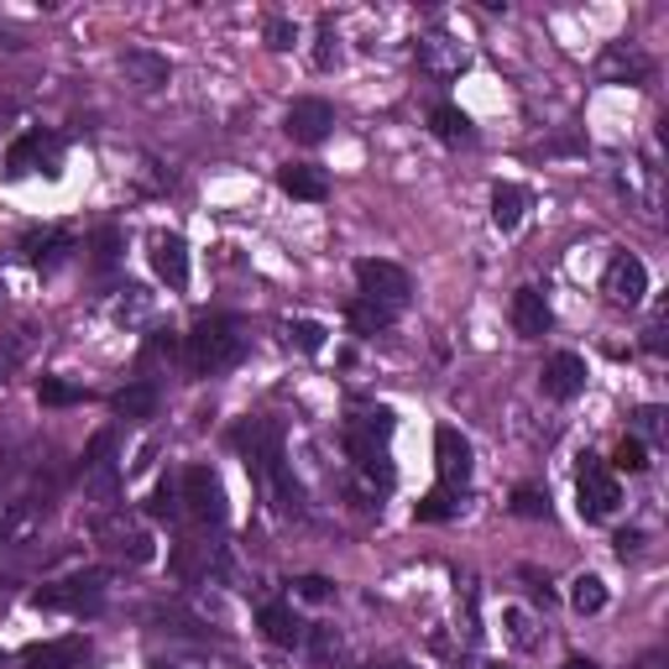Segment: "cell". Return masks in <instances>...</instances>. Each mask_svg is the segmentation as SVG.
<instances>
[{"mask_svg": "<svg viewBox=\"0 0 669 669\" xmlns=\"http://www.w3.org/2000/svg\"><path fill=\"white\" fill-rule=\"evenodd\" d=\"M183 356H189V371H194V377H220V371H231L241 356H246V330H241V320H231V314H204V320L189 330Z\"/></svg>", "mask_w": 669, "mask_h": 669, "instance_id": "obj_1", "label": "cell"}, {"mask_svg": "<svg viewBox=\"0 0 669 669\" xmlns=\"http://www.w3.org/2000/svg\"><path fill=\"white\" fill-rule=\"evenodd\" d=\"M392 413L388 409H367L356 413L346 424V450L350 460H356V471L367 476V481H377V492H388L392 487Z\"/></svg>", "mask_w": 669, "mask_h": 669, "instance_id": "obj_2", "label": "cell"}, {"mask_svg": "<svg viewBox=\"0 0 669 669\" xmlns=\"http://www.w3.org/2000/svg\"><path fill=\"white\" fill-rule=\"evenodd\" d=\"M58 168H64V136H53V131H26V136H16L11 142V152H5V178L11 183H22V178H58Z\"/></svg>", "mask_w": 669, "mask_h": 669, "instance_id": "obj_3", "label": "cell"}, {"mask_svg": "<svg viewBox=\"0 0 669 669\" xmlns=\"http://www.w3.org/2000/svg\"><path fill=\"white\" fill-rule=\"evenodd\" d=\"M32 606H43V612H74V617L100 612L105 606V576L100 570H79L68 581H53L43 591H32Z\"/></svg>", "mask_w": 669, "mask_h": 669, "instance_id": "obj_4", "label": "cell"}, {"mask_svg": "<svg viewBox=\"0 0 669 669\" xmlns=\"http://www.w3.org/2000/svg\"><path fill=\"white\" fill-rule=\"evenodd\" d=\"M178 492H183V513L204 528H220V523L231 519V502H225V481H220L210 466H189L183 481H178Z\"/></svg>", "mask_w": 669, "mask_h": 669, "instance_id": "obj_5", "label": "cell"}, {"mask_svg": "<svg viewBox=\"0 0 669 669\" xmlns=\"http://www.w3.org/2000/svg\"><path fill=\"white\" fill-rule=\"evenodd\" d=\"M617 502H623V487H617V476L606 471L596 455H586L581 471H576V508H581L586 523H602L617 513Z\"/></svg>", "mask_w": 669, "mask_h": 669, "instance_id": "obj_6", "label": "cell"}, {"mask_svg": "<svg viewBox=\"0 0 669 669\" xmlns=\"http://www.w3.org/2000/svg\"><path fill=\"white\" fill-rule=\"evenodd\" d=\"M356 282H361V299L367 303H382V309H392V314H403L409 309V293L413 282L409 272L398 267V261H356Z\"/></svg>", "mask_w": 669, "mask_h": 669, "instance_id": "obj_7", "label": "cell"}, {"mask_svg": "<svg viewBox=\"0 0 669 669\" xmlns=\"http://www.w3.org/2000/svg\"><path fill=\"white\" fill-rule=\"evenodd\" d=\"M231 445L246 455L252 476H272V466H282V430L272 419H246L241 430H231Z\"/></svg>", "mask_w": 669, "mask_h": 669, "instance_id": "obj_8", "label": "cell"}, {"mask_svg": "<svg viewBox=\"0 0 669 669\" xmlns=\"http://www.w3.org/2000/svg\"><path fill=\"white\" fill-rule=\"evenodd\" d=\"M94 534H100V544H105L110 555H121V560H131V565L157 560V544H152V534L136 519H126V513H105V519L94 523Z\"/></svg>", "mask_w": 669, "mask_h": 669, "instance_id": "obj_9", "label": "cell"}, {"mask_svg": "<svg viewBox=\"0 0 669 669\" xmlns=\"http://www.w3.org/2000/svg\"><path fill=\"white\" fill-rule=\"evenodd\" d=\"M434 466H439L445 492H466V481H471V439L455 430V424L434 430Z\"/></svg>", "mask_w": 669, "mask_h": 669, "instance_id": "obj_10", "label": "cell"}, {"mask_svg": "<svg viewBox=\"0 0 669 669\" xmlns=\"http://www.w3.org/2000/svg\"><path fill=\"white\" fill-rule=\"evenodd\" d=\"M602 293L617 303V309H638L648 293V267L633 257V252H617L602 272Z\"/></svg>", "mask_w": 669, "mask_h": 669, "instance_id": "obj_11", "label": "cell"}, {"mask_svg": "<svg viewBox=\"0 0 669 669\" xmlns=\"http://www.w3.org/2000/svg\"><path fill=\"white\" fill-rule=\"evenodd\" d=\"M539 392L544 398H555V403H570V398H581L586 392V361L576 350H555L539 371Z\"/></svg>", "mask_w": 669, "mask_h": 669, "instance_id": "obj_12", "label": "cell"}, {"mask_svg": "<svg viewBox=\"0 0 669 669\" xmlns=\"http://www.w3.org/2000/svg\"><path fill=\"white\" fill-rule=\"evenodd\" d=\"M413 58H419V68H424L430 79H455L460 68L471 64V53L455 43V37H445V32H430V37H419Z\"/></svg>", "mask_w": 669, "mask_h": 669, "instance_id": "obj_13", "label": "cell"}, {"mask_svg": "<svg viewBox=\"0 0 669 669\" xmlns=\"http://www.w3.org/2000/svg\"><path fill=\"white\" fill-rule=\"evenodd\" d=\"M85 487L94 497L121 492V460H115V434H94L85 455Z\"/></svg>", "mask_w": 669, "mask_h": 669, "instance_id": "obj_14", "label": "cell"}, {"mask_svg": "<svg viewBox=\"0 0 669 669\" xmlns=\"http://www.w3.org/2000/svg\"><path fill=\"white\" fill-rule=\"evenodd\" d=\"M330 131H335V105H330V100H293V105H288V136H293V142L320 147Z\"/></svg>", "mask_w": 669, "mask_h": 669, "instance_id": "obj_15", "label": "cell"}, {"mask_svg": "<svg viewBox=\"0 0 669 669\" xmlns=\"http://www.w3.org/2000/svg\"><path fill=\"white\" fill-rule=\"evenodd\" d=\"M26 669H85L89 665V638L68 633V638H47V644H32L22 654Z\"/></svg>", "mask_w": 669, "mask_h": 669, "instance_id": "obj_16", "label": "cell"}, {"mask_svg": "<svg viewBox=\"0 0 669 669\" xmlns=\"http://www.w3.org/2000/svg\"><path fill=\"white\" fill-rule=\"evenodd\" d=\"M152 272L168 282L174 293L189 288V246H183V236H174V231L152 236Z\"/></svg>", "mask_w": 669, "mask_h": 669, "instance_id": "obj_17", "label": "cell"}, {"mask_svg": "<svg viewBox=\"0 0 669 669\" xmlns=\"http://www.w3.org/2000/svg\"><path fill=\"white\" fill-rule=\"evenodd\" d=\"M121 74H126L142 94H157V89L174 79V64H168L163 53H152V47H126V53H121Z\"/></svg>", "mask_w": 669, "mask_h": 669, "instance_id": "obj_18", "label": "cell"}, {"mask_svg": "<svg viewBox=\"0 0 669 669\" xmlns=\"http://www.w3.org/2000/svg\"><path fill=\"white\" fill-rule=\"evenodd\" d=\"M549 324H555L549 299H544L539 288H519L513 293V330H519L523 341H539V335H549Z\"/></svg>", "mask_w": 669, "mask_h": 669, "instance_id": "obj_19", "label": "cell"}, {"mask_svg": "<svg viewBox=\"0 0 669 669\" xmlns=\"http://www.w3.org/2000/svg\"><path fill=\"white\" fill-rule=\"evenodd\" d=\"M22 257L32 261V267L53 272V267H64V261L74 257V236H68V231H32V236L22 241Z\"/></svg>", "mask_w": 669, "mask_h": 669, "instance_id": "obj_20", "label": "cell"}, {"mask_svg": "<svg viewBox=\"0 0 669 669\" xmlns=\"http://www.w3.org/2000/svg\"><path fill=\"white\" fill-rule=\"evenodd\" d=\"M257 623H261V633H267V644H278V648H299L303 638H309V623H299V612L282 606V602L261 606Z\"/></svg>", "mask_w": 669, "mask_h": 669, "instance_id": "obj_21", "label": "cell"}, {"mask_svg": "<svg viewBox=\"0 0 669 669\" xmlns=\"http://www.w3.org/2000/svg\"><path fill=\"white\" fill-rule=\"evenodd\" d=\"M278 189L288 199H309V204H320V199L330 194V178H324L320 168H309V163H288V168H278Z\"/></svg>", "mask_w": 669, "mask_h": 669, "instance_id": "obj_22", "label": "cell"}, {"mask_svg": "<svg viewBox=\"0 0 669 669\" xmlns=\"http://www.w3.org/2000/svg\"><path fill=\"white\" fill-rule=\"evenodd\" d=\"M644 74H648V58H644V53H633L627 43H612L602 53V79H606V85H627V79L638 85Z\"/></svg>", "mask_w": 669, "mask_h": 669, "instance_id": "obj_23", "label": "cell"}, {"mask_svg": "<svg viewBox=\"0 0 669 669\" xmlns=\"http://www.w3.org/2000/svg\"><path fill=\"white\" fill-rule=\"evenodd\" d=\"M523 210H528V194H523L519 183H497L492 189V225L502 236H513L523 225Z\"/></svg>", "mask_w": 669, "mask_h": 669, "instance_id": "obj_24", "label": "cell"}, {"mask_svg": "<svg viewBox=\"0 0 669 669\" xmlns=\"http://www.w3.org/2000/svg\"><path fill=\"white\" fill-rule=\"evenodd\" d=\"M430 126H434V136H439V142H450V147H466V142L476 136V131H471V115H466V110H455V105H439V110H434Z\"/></svg>", "mask_w": 669, "mask_h": 669, "instance_id": "obj_25", "label": "cell"}, {"mask_svg": "<svg viewBox=\"0 0 669 669\" xmlns=\"http://www.w3.org/2000/svg\"><path fill=\"white\" fill-rule=\"evenodd\" d=\"M502 633H508V638H513V648H523V654H534V648L544 644L539 623H534L523 606H508V612H502Z\"/></svg>", "mask_w": 669, "mask_h": 669, "instance_id": "obj_26", "label": "cell"}, {"mask_svg": "<svg viewBox=\"0 0 669 669\" xmlns=\"http://www.w3.org/2000/svg\"><path fill=\"white\" fill-rule=\"evenodd\" d=\"M115 413H121V419H152V413H157V388H152V382L121 388L115 392Z\"/></svg>", "mask_w": 669, "mask_h": 669, "instance_id": "obj_27", "label": "cell"}, {"mask_svg": "<svg viewBox=\"0 0 669 669\" xmlns=\"http://www.w3.org/2000/svg\"><path fill=\"white\" fill-rule=\"evenodd\" d=\"M570 606H576L581 617L606 612V581L602 576H576V581H570Z\"/></svg>", "mask_w": 669, "mask_h": 669, "instance_id": "obj_28", "label": "cell"}, {"mask_svg": "<svg viewBox=\"0 0 669 669\" xmlns=\"http://www.w3.org/2000/svg\"><path fill=\"white\" fill-rule=\"evenodd\" d=\"M341 26H335V16H320V32H314V68L320 74H330V68H341Z\"/></svg>", "mask_w": 669, "mask_h": 669, "instance_id": "obj_29", "label": "cell"}, {"mask_svg": "<svg viewBox=\"0 0 669 669\" xmlns=\"http://www.w3.org/2000/svg\"><path fill=\"white\" fill-rule=\"evenodd\" d=\"M178 513H183V492H178V481H174V476H163V481L152 487V497H147V519L174 523Z\"/></svg>", "mask_w": 669, "mask_h": 669, "instance_id": "obj_30", "label": "cell"}, {"mask_svg": "<svg viewBox=\"0 0 669 669\" xmlns=\"http://www.w3.org/2000/svg\"><path fill=\"white\" fill-rule=\"evenodd\" d=\"M392 320H398V314L382 309V303H367V299L350 303V330H356V335H377V330H388Z\"/></svg>", "mask_w": 669, "mask_h": 669, "instance_id": "obj_31", "label": "cell"}, {"mask_svg": "<svg viewBox=\"0 0 669 669\" xmlns=\"http://www.w3.org/2000/svg\"><path fill=\"white\" fill-rule=\"evenodd\" d=\"M152 314V299H147V288H126V299H115V309H110V320L115 324H126V330H136V324Z\"/></svg>", "mask_w": 669, "mask_h": 669, "instance_id": "obj_32", "label": "cell"}, {"mask_svg": "<svg viewBox=\"0 0 669 669\" xmlns=\"http://www.w3.org/2000/svg\"><path fill=\"white\" fill-rule=\"evenodd\" d=\"M37 398H43V409H74V403H85V388H74L64 377H43Z\"/></svg>", "mask_w": 669, "mask_h": 669, "instance_id": "obj_33", "label": "cell"}, {"mask_svg": "<svg viewBox=\"0 0 669 669\" xmlns=\"http://www.w3.org/2000/svg\"><path fill=\"white\" fill-rule=\"evenodd\" d=\"M606 471H627V476L648 471V450H644V439H633V434H623V439H617V450H612V466H606Z\"/></svg>", "mask_w": 669, "mask_h": 669, "instance_id": "obj_34", "label": "cell"}, {"mask_svg": "<svg viewBox=\"0 0 669 669\" xmlns=\"http://www.w3.org/2000/svg\"><path fill=\"white\" fill-rule=\"evenodd\" d=\"M324 335H330V330H324L320 320H288V346H299L303 356H320Z\"/></svg>", "mask_w": 669, "mask_h": 669, "instance_id": "obj_35", "label": "cell"}, {"mask_svg": "<svg viewBox=\"0 0 669 669\" xmlns=\"http://www.w3.org/2000/svg\"><path fill=\"white\" fill-rule=\"evenodd\" d=\"M455 497H460V492H445V487H439V492H430L424 502H419V508H413V519H419V523H445V519H455V513H460V502H455Z\"/></svg>", "mask_w": 669, "mask_h": 669, "instance_id": "obj_36", "label": "cell"}, {"mask_svg": "<svg viewBox=\"0 0 669 669\" xmlns=\"http://www.w3.org/2000/svg\"><path fill=\"white\" fill-rule=\"evenodd\" d=\"M633 439H659L665 434V409H654V403H644V409L633 413Z\"/></svg>", "mask_w": 669, "mask_h": 669, "instance_id": "obj_37", "label": "cell"}, {"mask_svg": "<svg viewBox=\"0 0 669 669\" xmlns=\"http://www.w3.org/2000/svg\"><path fill=\"white\" fill-rule=\"evenodd\" d=\"M115 261H121V231L105 225V231L94 236V267H115Z\"/></svg>", "mask_w": 669, "mask_h": 669, "instance_id": "obj_38", "label": "cell"}, {"mask_svg": "<svg viewBox=\"0 0 669 669\" xmlns=\"http://www.w3.org/2000/svg\"><path fill=\"white\" fill-rule=\"evenodd\" d=\"M513 513H519V519H549V497L519 492V497H513Z\"/></svg>", "mask_w": 669, "mask_h": 669, "instance_id": "obj_39", "label": "cell"}, {"mask_svg": "<svg viewBox=\"0 0 669 669\" xmlns=\"http://www.w3.org/2000/svg\"><path fill=\"white\" fill-rule=\"evenodd\" d=\"M267 43L278 47V53H282V47H293V43H299V26L288 22V16H272V22H267Z\"/></svg>", "mask_w": 669, "mask_h": 669, "instance_id": "obj_40", "label": "cell"}, {"mask_svg": "<svg viewBox=\"0 0 669 669\" xmlns=\"http://www.w3.org/2000/svg\"><path fill=\"white\" fill-rule=\"evenodd\" d=\"M293 596H303V602H324V596H330V581H324V576H303V581H293Z\"/></svg>", "mask_w": 669, "mask_h": 669, "instance_id": "obj_41", "label": "cell"}, {"mask_svg": "<svg viewBox=\"0 0 669 669\" xmlns=\"http://www.w3.org/2000/svg\"><path fill=\"white\" fill-rule=\"evenodd\" d=\"M638 555H644V534H638V528H623V534H617V560H638Z\"/></svg>", "mask_w": 669, "mask_h": 669, "instance_id": "obj_42", "label": "cell"}, {"mask_svg": "<svg viewBox=\"0 0 669 669\" xmlns=\"http://www.w3.org/2000/svg\"><path fill=\"white\" fill-rule=\"evenodd\" d=\"M163 356L174 361V356H178V341H174V335H163V330H157V335L147 341V361H163Z\"/></svg>", "mask_w": 669, "mask_h": 669, "instance_id": "obj_43", "label": "cell"}, {"mask_svg": "<svg viewBox=\"0 0 669 669\" xmlns=\"http://www.w3.org/2000/svg\"><path fill=\"white\" fill-rule=\"evenodd\" d=\"M152 669H204V665H178V659H163V665H152Z\"/></svg>", "mask_w": 669, "mask_h": 669, "instance_id": "obj_44", "label": "cell"}, {"mask_svg": "<svg viewBox=\"0 0 669 669\" xmlns=\"http://www.w3.org/2000/svg\"><path fill=\"white\" fill-rule=\"evenodd\" d=\"M565 669H602V665H591V659H570Z\"/></svg>", "mask_w": 669, "mask_h": 669, "instance_id": "obj_45", "label": "cell"}, {"mask_svg": "<svg viewBox=\"0 0 669 669\" xmlns=\"http://www.w3.org/2000/svg\"><path fill=\"white\" fill-rule=\"evenodd\" d=\"M371 669H377V665H371ZM382 669H409V665H382Z\"/></svg>", "mask_w": 669, "mask_h": 669, "instance_id": "obj_46", "label": "cell"}]
</instances>
